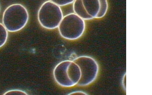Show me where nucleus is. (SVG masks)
Here are the masks:
<instances>
[{"instance_id": "10", "label": "nucleus", "mask_w": 152, "mask_h": 95, "mask_svg": "<svg viewBox=\"0 0 152 95\" xmlns=\"http://www.w3.org/2000/svg\"><path fill=\"white\" fill-rule=\"evenodd\" d=\"M68 95H87L86 94L81 91H75L72 92V93L69 94Z\"/></svg>"}, {"instance_id": "4", "label": "nucleus", "mask_w": 152, "mask_h": 95, "mask_svg": "<svg viewBox=\"0 0 152 95\" xmlns=\"http://www.w3.org/2000/svg\"><path fill=\"white\" fill-rule=\"evenodd\" d=\"M58 28L62 37L69 40H77L83 34L85 22L75 13H70L63 17Z\"/></svg>"}, {"instance_id": "2", "label": "nucleus", "mask_w": 152, "mask_h": 95, "mask_svg": "<svg viewBox=\"0 0 152 95\" xmlns=\"http://www.w3.org/2000/svg\"><path fill=\"white\" fill-rule=\"evenodd\" d=\"M29 14L26 8L20 4L10 5L4 12L2 23L8 31L16 32L28 23Z\"/></svg>"}, {"instance_id": "6", "label": "nucleus", "mask_w": 152, "mask_h": 95, "mask_svg": "<svg viewBox=\"0 0 152 95\" xmlns=\"http://www.w3.org/2000/svg\"><path fill=\"white\" fill-rule=\"evenodd\" d=\"M73 61L79 66L81 77L77 85L85 86L93 82L97 77L99 66L97 62L91 57L81 56L74 60Z\"/></svg>"}, {"instance_id": "9", "label": "nucleus", "mask_w": 152, "mask_h": 95, "mask_svg": "<svg viewBox=\"0 0 152 95\" xmlns=\"http://www.w3.org/2000/svg\"><path fill=\"white\" fill-rule=\"evenodd\" d=\"M4 95H28V93L24 91L19 89H13L7 91L4 94Z\"/></svg>"}, {"instance_id": "1", "label": "nucleus", "mask_w": 152, "mask_h": 95, "mask_svg": "<svg viewBox=\"0 0 152 95\" xmlns=\"http://www.w3.org/2000/svg\"><path fill=\"white\" fill-rule=\"evenodd\" d=\"M54 78L58 85L64 87H71L77 85L81 77L80 69L73 61L59 62L53 70Z\"/></svg>"}, {"instance_id": "3", "label": "nucleus", "mask_w": 152, "mask_h": 95, "mask_svg": "<svg viewBox=\"0 0 152 95\" xmlns=\"http://www.w3.org/2000/svg\"><path fill=\"white\" fill-rule=\"evenodd\" d=\"M108 8L107 0H75L73 4L75 13L84 20L102 18Z\"/></svg>"}, {"instance_id": "5", "label": "nucleus", "mask_w": 152, "mask_h": 95, "mask_svg": "<svg viewBox=\"0 0 152 95\" xmlns=\"http://www.w3.org/2000/svg\"><path fill=\"white\" fill-rule=\"evenodd\" d=\"M63 18L60 7L50 1L43 3L38 11V20L40 25L46 29L58 28Z\"/></svg>"}, {"instance_id": "8", "label": "nucleus", "mask_w": 152, "mask_h": 95, "mask_svg": "<svg viewBox=\"0 0 152 95\" xmlns=\"http://www.w3.org/2000/svg\"><path fill=\"white\" fill-rule=\"evenodd\" d=\"M60 7L64 6L74 3L75 0H49Z\"/></svg>"}, {"instance_id": "7", "label": "nucleus", "mask_w": 152, "mask_h": 95, "mask_svg": "<svg viewBox=\"0 0 152 95\" xmlns=\"http://www.w3.org/2000/svg\"><path fill=\"white\" fill-rule=\"evenodd\" d=\"M8 32L3 24L0 23V48L3 47L7 42Z\"/></svg>"}, {"instance_id": "11", "label": "nucleus", "mask_w": 152, "mask_h": 95, "mask_svg": "<svg viewBox=\"0 0 152 95\" xmlns=\"http://www.w3.org/2000/svg\"><path fill=\"white\" fill-rule=\"evenodd\" d=\"M0 11H1V7H0Z\"/></svg>"}]
</instances>
